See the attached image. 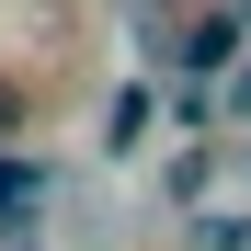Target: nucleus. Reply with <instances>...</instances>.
I'll use <instances>...</instances> for the list:
<instances>
[{
    "instance_id": "f257e3e1",
    "label": "nucleus",
    "mask_w": 251,
    "mask_h": 251,
    "mask_svg": "<svg viewBox=\"0 0 251 251\" xmlns=\"http://www.w3.org/2000/svg\"><path fill=\"white\" fill-rule=\"evenodd\" d=\"M240 46H251V23H240L228 0H217V12H194V23H183V46H172V57H183V80H217Z\"/></svg>"
},
{
    "instance_id": "f03ea898",
    "label": "nucleus",
    "mask_w": 251,
    "mask_h": 251,
    "mask_svg": "<svg viewBox=\"0 0 251 251\" xmlns=\"http://www.w3.org/2000/svg\"><path fill=\"white\" fill-rule=\"evenodd\" d=\"M149 126H160V92H149V80H126V92L103 103V149H114V160H137V149H149Z\"/></svg>"
},
{
    "instance_id": "7ed1b4c3",
    "label": "nucleus",
    "mask_w": 251,
    "mask_h": 251,
    "mask_svg": "<svg viewBox=\"0 0 251 251\" xmlns=\"http://www.w3.org/2000/svg\"><path fill=\"white\" fill-rule=\"evenodd\" d=\"M34 194H46V160H34V149L12 137V149H0V217H23Z\"/></svg>"
},
{
    "instance_id": "20e7f679",
    "label": "nucleus",
    "mask_w": 251,
    "mask_h": 251,
    "mask_svg": "<svg viewBox=\"0 0 251 251\" xmlns=\"http://www.w3.org/2000/svg\"><path fill=\"white\" fill-rule=\"evenodd\" d=\"M183 251H251V217H228V205H205V217L183 228Z\"/></svg>"
},
{
    "instance_id": "39448f33",
    "label": "nucleus",
    "mask_w": 251,
    "mask_h": 251,
    "mask_svg": "<svg viewBox=\"0 0 251 251\" xmlns=\"http://www.w3.org/2000/svg\"><path fill=\"white\" fill-rule=\"evenodd\" d=\"M23 126H34V92H23V80H12V69H0V149H12V137H23Z\"/></svg>"
},
{
    "instance_id": "423d86ee",
    "label": "nucleus",
    "mask_w": 251,
    "mask_h": 251,
    "mask_svg": "<svg viewBox=\"0 0 251 251\" xmlns=\"http://www.w3.org/2000/svg\"><path fill=\"white\" fill-rule=\"evenodd\" d=\"M205 183H217V149H183V160H172V194H183V205H194V194H205Z\"/></svg>"
},
{
    "instance_id": "0eeeda50",
    "label": "nucleus",
    "mask_w": 251,
    "mask_h": 251,
    "mask_svg": "<svg viewBox=\"0 0 251 251\" xmlns=\"http://www.w3.org/2000/svg\"><path fill=\"white\" fill-rule=\"evenodd\" d=\"M240 57H251V46H240ZM228 103H240V114H251V69H240V80H228Z\"/></svg>"
},
{
    "instance_id": "6e6552de",
    "label": "nucleus",
    "mask_w": 251,
    "mask_h": 251,
    "mask_svg": "<svg viewBox=\"0 0 251 251\" xmlns=\"http://www.w3.org/2000/svg\"><path fill=\"white\" fill-rule=\"evenodd\" d=\"M228 12H240V23H251V0H228Z\"/></svg>"
}]
</instances>
